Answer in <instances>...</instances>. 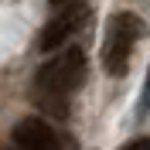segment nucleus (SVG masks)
<instances>
[{"mask_svg":"<svg viewBox=\"0 0 150 150\" xmlns=\"http://www.w3.org/2000/svg\"><path fill=\"white\" fill-rule=\"evenodd\" d=\"M82 79H85V55L82 48H68L58 58H51L48 65H41L34 85L55 112H65V99L82 85Z\"/></svg>","mask_w":150,"mask_h":150,"instance_id":"f257e3e1","label":"nucleus"},{"mask_svg":"<svg viewBox=\"0 0 150 150\" xmlns=\"http://www.w3.org/2000/svg\"><path fill=\"white\" fill-rule=\"evenodd\" d=\"M137 38H140V21L133 14H112L109 17L106 38H103V65L109 75H126Z\"/></svg>","mask_w":150,"mask_h":150,"instance_id":"f03ea898","label":"nucleus"},{"mask_svg":"<svg viewBox=\"0 0 150 150\" xmlns=\"http://www.w3.org/2000/svg\"><path fill=\"white\" fill-rule=\"evenodd\" d=\"M82 24H85V7H82V4H72V7H65L58 17H51V21L45 24V31H41V38H38L41 51H51V48H58L68 34H75V31L82 28Z\"/></svg>","mask_w":150,"mask_h":150,"instance_id":"7ed1b4c3","label":"nucleus"},{"mask_svg":"<svg viewBox=\"0 0 150 150\" xmlns=\"http://www.w3.org/2000/svg\"><path fill=\"white\" fill-rule=\"evenodd\" d=\"M14 143H17V150H62L55 130L38 116H28L14 126Z\"/></svg>","mask_w":150,"mask_h":150,"instance_id":"20e7f679","label":"nucleus"},{"mask_svg":"<svg viewBox=\"0 0 150 150\" xmlns=\"http://www.w3.org/2000/svg\"><path fill=\"white\" fill-rule=\"evenodd\" d=\"M123 150H150V143L143 140V137H137V140H130V143H126Z\"/></svg>","mask_w":150,"mask_h":150,"instance_id":"39448f33","label":"nucleus"},{"mask_svg":"<svg viewBox=\"0 0 150 150\" xmlns=\"http://www.w3.org/2000/svg\"><path fill=\"white\" fill-rule=\"evenodd\" d=\"M51 4H65V0H51Z\"/></svg>","mask_w":150,"mask_h":150,"instance_id":"423d86ee","label":"nucleus"}]
</instances>
